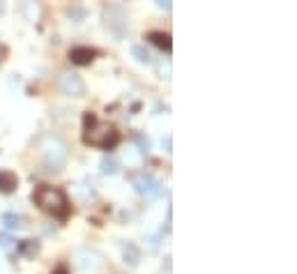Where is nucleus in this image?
<instances>
[{"instance_id":"obj_1","label":"nucleus","mask_w":297,"mask_h":274,"mask_svg":"<svg viewBox=\"0 0 297 274\" xmlns=\"http://www.w3.org/2000/svg\"><path fill=\"white\" fill-rule=\"evenodd\" d=\"M83 143H86V145H92V148L113 150L120 143V132L111 122L99 120L97 115L88 111V113L83 115Z\"/></svg>"},{"instance_id":"obj_2","label":"nucleus","mask_w":297,"mask_h":274,"mask_svg":"<svg viewBox=\"0 0 297 274\" xmlns=\"http://www.w3.org/2000/svg\"><path fill=\"white\" fill-rule=\"evenodd\" d=\"M33 201L37 208H42L44 212L53 214L58 219H67V214H69V201H67V194L60 187L39 185L33 192Z\"/></svg>"},{"instance_id":"obj_3","label":"nucleus","mask_w":297,"mask_h":274,"mask_svg":"<svg viewBox=\"0 0 297 274\" xmlns=\"http://www.w3.org/2000/svg\"><path fill=\"white\" fill-rule=\"evenodd\" d=\"M37 148L42 150L46 164L51 166V170H60L67 159V143L58 136V134H42L37 138Z\"/></svg>"},{"instance_id":"obj_4","label":"nucleus","mask_w":297,"mask_h":274,"mask_svg":"<svg viewBox=\"0 0 297 274\" xmlns=\"http://www.w3.org/2000/svg\"><path fill=\"white\" fill-rule=\"evenodd\" d=\"M104 26H106V30L113 35L118 42L129 35V17H127V12L120 5L104 7Z\"/></svg>"},{"instance_id":"obj_5","label":"nucleus","mask_w":297,"mask_h":274,"mask_svg":"<svg viewBox=\"0 0 297 274\" xmlns=\"http://www.w3.org/2000/svg\"><path fill=\"white\" fill-rule=\"evenodd\" d=\"M74 265H76V269L83 274H97L99 269L104 267V258L97 249L81 247L74 251Z\"/></svg>"},{"instance_id":"obj_6","label":"nucleus","mask_w":297,"mask_h":274,"mask_svg":"<svg viewBox=\"0 0 297 274\" xmlns=\"http://www.w3.org/2000/svg\"><path fill=\"white\" fill-rule=\"evenodd\" d=\"M131 187H134L140 196H145V198H155V196L162 194V182L152 175L150 170L134 173V175H131Z\"/></svg>"},{"instance_id":"obj_7","label":"nucleus","mask_w":297,"mask_h":274,"mask_svg":"<svg viewBox=\"0 0 297 274\" xmlns=\"http://www.w3.org/2000/svg\"><path fill=\"white\" fill-rule=\"evenodd\" d=\"M58 88L67 97H83L86 95V81L76 71H62L58 76Z\"/></svg>"},{"instance_id":"obj_8","label":"nucleus","mask_w":297,"mask_h":274,"mask_svg":"<svg viewBox=\"0 0 297 274\" xmlns=\"http://www.w3.org/2000/svg\"><path fill=\"white\" fill-rule=\"evenodd\" d=\"M120 251H122L124 263L129 265V267H138V263H140V249H138V244H136V242L122 240V242H120Z\"/></svg>"},{"instance_id":"obj_9","label":"nucleus","mask_w":297,"mask_h":274,"mask_svg":"<svg viewBox=\"0 0 297 274\" xmlns=\"http://www.w3.org/2000/svg\"><path fill=\"white\" fill-rule=\"evenodd\" d=\"M95 55H97V51L90 49V46H74V49L69 51V60L79 67H86L95 60Z\"/></svg>"},{"instance_id":"obj_10","label":"nucleus","mask_w":297,"mask_h":274,"mask_svg":"<svg viewBox=\"0 0 297 274\" xmlns=\"http://www.w3.org/2000/svg\"><path fill=\"white\" fill-rule=\"evenodd\" d=\"M19 187V177L14 170L3 168L0 170V194H14Z\"/></svg>"},{"instance_id":"obj_11","label":"nucleus","mask_w":297,"mask_h":274,"mask_svg":"<svg viewBox=\"0 0 297 274\" xmlns=\"http://www.w3.org/2000/svg\"><path fill=\"white\" fill-rule=\"evenodd\" d=\"M76 196L81 198L83 203H90L97 198V192H95V185H92L90 177H83L79 185H76Z\"/></svg>"},{"instance_id":"obj_12","label":"nucleus","mask_w":297,"mask_h":274,"mask_svg":"<svg viewBox=\"0 0 297 274\" xmlns=\"http://www.w3.org/2000/svg\"><path fill=\"white\" fill-rule=\"evenodd\" d=\"M147 39H150L155 46H159V49H164L166 53H171V35L168 33H162V30H152V33H147Z\"/></svg>"},{"instance_id":"obj_13","label":"nucleus","mask_w":297,"mask_h":274,"mask_svg":"<svg viewBox=\"0 0 297 274\" xmlns=\"http://www.w3.org/2000/svg\"><path fill=\"white\" fill-rule=\"evenodd\" d=\"M17 253L23 258H35L39 253V242L37 240H21L17 247Z\"/></svg>"},{"instance_id":"obj_14","label":"nucleus","mask_w":297,"mask_h":274,"mask_svg":"<svg viewBox=\"0 0 297 274\" xmlns=\"http://www.w3.org/2000/svg\"><path fill=\"white\" fill-rule=\"evenodd\" d=\"M99 170H102L104 175H118L120 161L115 159L113 154H106V157H102V161H99Z\"/></svg>"},{"instance_id":"obj_15","label":"nucleus","mask_w":297,"mask_h":274,"mask_svg":"<svg viewBox=\"0 0 297 274\" xmlns=\"http://www.w3.org/2000/svg\"><path fill=\"white\" fill-rule=\"evenodd\" d=\"M0 221L5 224L7 230H19V228H23V217H21V214H17V212H5L3 217H0Z\"/></svg>"},{"instance_id":"obj_16","label":"nucleus","mask_w":297,"mask_h":274,"mask_svg":"<svg viewBox=\"0 0 297 274\" xmlns=\"http://www.w3.org/2000/svg\"><path fill=\"white\" fill-rule=\"evenodd\" d=\"M131 55H134L140 65H150V62H152L150 51H147L143 44H131Z\"/></svg>"},{"instance_id":"obj_17","label":"nucleus","mask_w":297,"mask_h":274,"mask_svg":"<svg viewBox=\"0 0 297 274\" xmlns=\"http://www.w3.org/2000/svg\"><path fill=\"white\" fill-rule=\"evenodd\" d=\"M134 141H136V145H138V152H143V154H145L147 150H150V138H147L143 132L134 134Z\"/></svg>"},{"instance_id":"obj_18","label":"nucleus","mask_w":297,"mask_h":274,"mask_svg":"<svg viewBox=\"0 0 297 274\" xmlns=\"http://www.w3.org/2000/svg\"><path fill=\"white\" fill-rule=\"evenodd\" d=\"M23 12L28 14V21H37L42 10H39V5H35V3H26V5H23Z\"/></svg>"},{"instance_id":"obj_19","label":"nucleus","mask_w":297,"mask_h":274,"mask_svg":"<svg viewBox=\"0 0 297 274\" xmlns=\"http://www.w3.org/2000/svg\"><path fill=\"white\" fill-rule=\"evenodd\" d=\"M162 145H164V152L166 154L173 152V138H171V134H166V136L162 138Z\"/></svg>"},{"instance_id":"obj_20","label":"nucleus","mask_w":297,"mask_h":274,"mask_svg":"<svg viewBox=\"0 0 297 274\" xmlns=\"http://www.w3.org/2000/svg\"><path fill=\"white\" fill-rule=\"evenodd\" d=\"M12 244V237L5 235V233H0V249H7Z\"/></svg>"},{"instance_id":"obj_21","label":"nucleus","mask_w":297,"mask_h":274,"mask_svg":"<svg viewBox=\"0 0 297 274\" xmlns=\"http://www.w3.org/2000/svg\"><path fill=\"white\" fill-rule=\"evenodd\" d=\"M51 274H69V269H67V265H58V267H55Z\"/></svg>"},{"instance_id":"obj_22","label":"nucleus","mask_w":297,"mask_h":274,"mask_svg":"<svg viewBox=\"0 0 297 274\" xmlns=\"http://www.w3.org/2000/svg\"><path fill=\"white\" fill-rule=\"evenodd\" d=\"M157 7H162V10L171 12V3H157Z\"/></svg>"}]
</instances>
